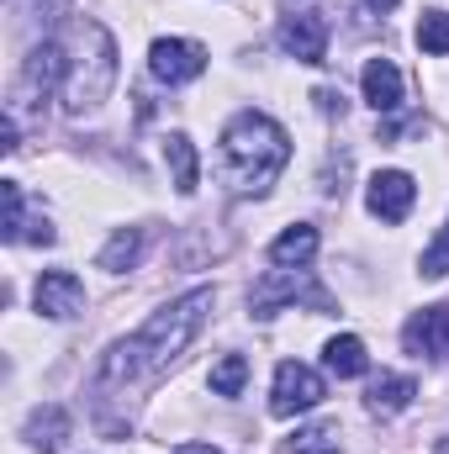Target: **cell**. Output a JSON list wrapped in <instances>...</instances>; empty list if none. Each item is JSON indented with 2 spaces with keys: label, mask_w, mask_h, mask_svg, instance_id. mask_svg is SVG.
Listing matches in <instances>:
<instances>
[{
  "label": "cell",
  "mask_w": 449,
  "mask_h": 454,
  "mask_svg": "<svg viewBox=\"0 0 449 454\" xmlns=\"http://www.w3.org/2000/svg\"><path fill=\"white\" fill-rule=\"evenodd\" d=\"M207 312H212V291H207V286L191 291V296H180V301H169L164 312H154V317L143 323V333L112 343V354L101 359V370H96V380H91V396L106 402L112 391H127L132 380L169 370V359H180V348L201 333Z\"/></svg>",
  "instance_id": "1"
},
{
  "label": "cell",
  "mask_w": 449,
  "mask_h": 454,
  "mask_svg": "<svg viewBox=\"0 0 449 454\" xmlns=\"http://www.w3.org/2000/svg\"><path fill=\"white\" fill-rule=\"evenodd\" d=\"M291 164V137L280 121L264 112H238L223 127V185L232 196H270V185L280 180V169Z\"/></svg>",
  "instance_id": "2"
},
{
  "label": "cell",
  "mask_w": 449,
  "mask_h": 454,
  "mask_svg": "<svg viewBox=\"0 0 449 454\" xmlns=\"http://www.w3.org/2000/svg\"><path fill=\"white\" fill-rule=\"evenodd\" d=\"M116 85V43L101 21H80L75 27V48H69V85H64V112L85 116L96 112Z\"/></svg>",
  "instance_id": "3"
},
{
  "label": "cell",
  "mask_w": 449,
  "mask_h": 454,
  "mask_svg": "<svg viewBox=\"0 0 449 454\" xmlns=\"http://www.w3.org/2000/svg\"><path fill=\"white\" fill-rule=\"evenodd\" d=\"M296 301H307L312 312H334V296L312 280V270H270L264 280H254V291H248V307H254V317H275L280 307H296Z\"/></svg>",
  "instance_id": "4"
},
{
  "label": "cell",
  "mask_w": 449,
  "mask_h": 454,
  "mask_svg": "<svg viewBox=\"0 0 449 454\" xmlns=\"http://www.w3.org/2000/svg\"><path fill=\"white\" fill-rule=\"evenodd\" d=\"M323 396H328L323 375H318L312 364H296V359H286V364L275 370V386H270V412H275V418H296V412L318 407Z\"/></svg>",
  "instance_id": "5"
},
{
  "label": "cell",
  "mask_w": 449,
  "mask_h": 454,
  "mask_svg": "<svg viewBox=\"0 0 449 454\" xmlns=\"http://www.w3.org/2000/svg\"><path fill=\"white\" fill-rule=\"evenodd\" d=\"M148 69H154L159 85H191L207 69V48L191 43V37H159L148 48Z\"/></svg>",
  "instance_id": "6"
},
{
  "label": "cell",
  "mask_w": 449,
  "mask_h": 454,
  "mask_svg": "<svg viewBox=\"0 0 449 454\" xmlns=\"http://www.w3.org/2000/svg\"><path fill=\"white\" fill-rule=\"evenodd\" d=\"M280 48L302 64H328V21L323 11H296L280 21Z\"/></svg>",
  "instance_id": "7"
},
{
  "label": "cell",
  "mask_w": 449,
  "mask_h": 454,
  "mask_svg": "<svg viewBox=\"0 0 449 454\" xmlns=\"http://www.w3.org/2000/svg\"><path fill=\"white\" fill-rule=\"evenodd\" d=\"M413 201H418V185H413L407 169H381V175L370 180V191H365V207H370L381 223H407Z\"/></svg>",
  "instance_id": "8"
},
{
  "label": "cell",
  "mask_w": 449,
  "mask_h": 454,
  "mask_svg": "<svg viewBox=\"0 0 449 454\" xmlns=\"http://www.w3.org/2000/svg\"><path fill=\"white\" fill-rule=\"evenodd\" d=\"M32 301H37V312H43V317L69 323V317L85 307V286H80V275H69V270H48V275L37 280Z\"/></svg>",
  "instance_id": "9"
},
{
  "label": "cell",
  "mask_w": 449,
  "mask_h": 454,
  "mask_svg": "<svg viewBox=\"0 0 449 454\" xmlns=\"http://www.w3.org/2000/svg\"><path fill=\"white\" fill-rule=\"evenodd\" d=\"M407 354L418 359H449V307H423L413 312V323L402 328Z\"/></svg>",
  "instance_id": "10"
},
{
  "label": "cell",
  "mask_w": 449,
  "mask_h": 454,
  "mask_svg": "<svg viewBox=\"0 0 449 454\" xmlns=\"http://www.w3.org/2000/svg\"><path fill=\"white\" fill-rule=\"evenodd\" d=\"M21 85H27V90H37V96H48V90H59V85H69V48H64L59 37L37 43V48H32V59H27V69H21Z\"/></svg>",
  "instance_id": "11"
},
{
  "label": "cell",
  "mask_w": 449,
  "mask_h": 454,
  "mask_svg": "<svg viewBox=\"0 0 449 454\" xmlns=\"http://www.w3.org/2000/svg\"><path fill=\"white\" fill-rule=\"evenodd\" d=\"M359 85H365V101L375 112H397L402 106V69L391 59H370L365 74H359Z\"/></svg>",
  "instance_id": "12"
},
{
  "label": "cell",
  "mask_w": 449,
  "mask_h": 454,
  "mask_svg": "<svg viewBox=\"0 0 449 454\" xmlns=\"http://www.w3.org/2000/svg\"><path fill=\"white\" fill-rule=\"evenodd\" d=\"M312 254H318V227H312V223L286 227V232L270 243V264H280V270H307V264H312Z\"/></svg>",
  "instance_id": "13"
},
{
  "label": "cell",
  "mask_w": 449,
  "mask_h": 454,
  "mask_svg": "<svg viewBox=\"0 0 449 454\" xmlns=\"http://www.w3.org/2000/svg\"><path fill=\"white\" fill-rule=\"evenodd\" d=\"M164 164L175 175V191L180 196H196V180H201V164H196V143L185 132H169L164 137Z\"/></svg>",
  "instance_id": "14"
},
{
  "label": "cell",
  "mask_w": 449,
  "mask_h": 454,
  "mask_svg": "<svg viewBox=\"0 0 449 454\" xmlns=\"http://www.w3.org/2000/svg\"><path fill=\"white\" fill-rule=\"evenodd\" d=\"M413 396H418V386H413L407 375H375L370 391H365V407H370L375 418H397Z\"/></svg>",
  "instance_id": "15"
},
{
  "label": "cell",
  "mask_w": 449,
  "mask_h": 454,
  "mask_svg": "<svg viewBox=\"0 0 449 454\" xmlns=\"http://www.w3.org/2000/svg\"><path fill=\"white\" fill-rule=\"evenodd\" d=\"M64 439H69V412H64V407H37V412L27 418V444H32V450L59 454Z\"/></svg>",
  "instance_id": "16"
},
{
  "label": "cell",
  "mask_w": 449,
  "mask_h": 454,
  "mask_svg": "<svg viewBox=\"0 0 449 454\" xmlns=\"http://www.w3.org/2000/svg\"><path fill=\"white\" fill-rule=\"evenodd\" d=\"M323 364L334 370L338 380H354V375L370 370V354H365V343L354 339V333H338V339H328V348H323Z\"/></svg>",
  "instance_id": "17"
},
{
  "label": "cell",
  "mask_w": 449,
  "mask_h": 454,
  "mask_svg": "<svg viewBox=\"0 0 449 454\" xmlns=\"http://www.w3.org/2000/svg\"><path fill=\"white\" fill-rule=\"evenodd\" d=\"M143 259V227H122L112 243L101 248V270H112V275H122V270H132Z\"/></svg>",
  "instance_id": "18"
},
{
  "label": "cell",
  "mask_w": 449,
  "mask_h": 454,
  "mask_svg": "<svg viewBox=\"0 0 449 454\" xmlns=\"http://www.w3.org/2000/svg\"><path fill=\"white\" fill-rule=\"evenodd\" d=\"M291 454H343V444H338V423H312V428H296Z\"/></svg>",
  "instance_id": "19"
},
{
  "label": "cell",
  "mask_w": 449,
  "mask_h": 454,
  "mask_svg": "<svg viewBox=\"0 0 449 454\" xmlns=\"http://www.w3.org/2000/svg\"><path fill=\"white\" fill-rule=\"evenodd\" d=\"M418 48L434 53V59H445L449 53V11H423V21H418Z\"/></svg>",
  "instance_id": "20"
},
{
  "label": "cell",
  "mask_w": 449,
  "mask_h": 454,
  "mask_svg": "<svg viewBox=\"0 0 449 454\" xmlns=\"http://www.w3.org/2000/svg\"><path fill=\"white\" fill-rule=\"evenodd\" d=\"M243 380H248V359H243V354H227V359L212 364V391H217V396H238Z\"/></svg>",
  "instance_id": "21"
},
{
  "label": "cell",
  "mask_w": 449,
  "mask_h": 454,
  "mask_svg": "<svg viewBox=\"0 0 449 454\" xmlns=\"http://www.w3.org/2000/svg\"><path fill=\"white\" fill-rule=\"evenodd\" d=\"M0 196H5V227H0V232H5V243H21V185H16V180H5V185H0Z\"/></svg>",
  "instance_id": "22"
},
{
  "label": "cell",
  "mask_w": 449,
  "mask_h": 454,
  "mask_svg": "<svg viewBox=\"0 0 449 454\" xmlns=\"http://www.w3.org/2000/svg\"><path fill=\"white\" fill-rule=\"evenodd\" d=\"M449 275V223H445V232L429 243V254H423V280H445Z\"/></svg>",
  "instance_id": "23"
},
{
  "label": "cell",
  "mask_w": 449,
  "mask_h": 454,
  "mask_svg": "<svg viewBox=\"0 0 449 454\" xmlns=\"http://www.w3.org/2000/svg\"><path fill=\"white\" fill-rule=\"evenodd\" d=\"M312 101H318V106H323L328 116H343V96H338V90H318Z\"/></svg>",
  "instance_id": "24"
},
{
  "label": "cell",
  "mask_w": 449,
  "mask_h": 454,
  "mask_svg": "<svg viewBox=\"0 0 449 454\" xmlns=\"http://www.w3.org/2000/svg\"><path fill=\"white\" fill-rule=\"evenodd\" d=\"M175 454H223V450H212V444H180Z\"/></svg>",
  "instance_id": "25"
},
{
  "label": "cell",
  "mask_w": 449,
  "mask_h": 454,
  "mask_svg": "<svg viewBox=\"0 0 449 454\" xmlns=\"http://www.w3.org/2000/svg\"><path fill=\"white\" fill-rule=\"evenodd\" d=\"M365 5H370L375 16H386V11H397V0H365Z\"/></svg>",
  "instance_id": "26"
},
{
  "label": "cell",
  "mask_w": 449,
  "mask_h": 454,
  "mask_svg": "<svg viewBox=\"0 0 449 454\" xmlns=\"http://www.w3.org/2000/svg\"><path fill=\"white\" fill-rule=\"evenodd\" d=\"M434 454H449V434H445V439H439V444H434Z\"/></svg>",
  "instance_id": "27"
}]
</instances>
